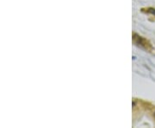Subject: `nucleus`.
<instances>
[{
  "label": "nucleus",
  "instance_id": "obj_1",
  "mask_svg": "<svg viewBox=\"0 0 155 128\" xmlns=\"http://www.w3.org/2000/svg\"><path fill=\"white\" fill-rule=\"evenodd\" d=\"M134 43L142 47V48H144L146 50H149L150 48H151V45H150V43L147 40L144 39L141 36H139L138 35H136V34L134 35Z\"/></svg>",
  "mask_w": 155,
  "mask_h": 128
},
{
  "label": "nucleus",
  "instance_id": "obj_2",
  "mask_svg": "<svg viewBox=\"0 0 155 128\" xmlns=\"http://www.w3.org/2000/svg\"><path fill=\"white\" fill-rule=\"evenodd\" d=\"M148 12H150V13H152V14H153L155 16V9H148Z\"/></svg>",
  "mask_w": 155,
  "mask_h": 128
},
{
  "label": "nucleus",
  "instance_id": "obj_3",
  "mask_svg": "<svg viewBox=\"0 0 155 128\" xmlns=\"http://www.w3.org/2000/svg\"><path fill=\"white\" fill-rule=\"evenodd\" d=\"M154 117H155V113H154Z\"/></svg>",
  "mask_w": 155,
  "mask_h": 128
}]
</instances>
